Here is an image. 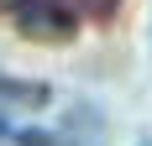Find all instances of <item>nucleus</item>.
<instances>
[{
    "instance_id": "f257e3e1",
    "label": "nucleus",
    "mask_w": 152,
    "mask_h": 146,
    "mask_svg": "<svg viewBox=\"0 0 152 146\" xmlns=\"http://www.w3.org/2000/svg\"><path fill=\"white\" fill-rule=\"evenodd\" d=\"M11 21L26 42H74L79 11L68 0H11Z\"/></svg>"
},
{
    "instance_id": "f03ea898",
    "label": "nucleus",
    "mask_w": 152,
    "mask_h": 146,
    "mask_svg": "<svg viewBox=\"0 0 152 146\" xmlns=\"http://www.w3.org/2000/svg\"><path fill=\"white\" fill-rule=\"evenodd\" d=\"M0 99H26V104H37V99H47V89H42V84H16V78H0Z\"/></svg>"
},
{
    "instance_id": "7ed1b4c3",
    "label": "nucleus",
    "mask_w": 152,
    "mask_h": 146,
    "mask_svg": "<svg viewBox=\"0 0 152 146\" xmlns=\"http://www.w3.org/2000/svg\"><path fill=\"white\" fill-rule=\"evenodd\" d=\"M79 5H84V11H89L94 21H105V16L115 11V5H121V0H79Z\"/></svg>"
},
{
    "instance_id": "20e7f679",
    "label": "nucleus",
    "mask_w": 152,
    "mask_h": 146,
    "mask_svg": "<svg viewBox=\"0 0 152 146\" xmlns=\"http://www.w3.org/2000/svg\"><path fill=\"white\" fill-rule=\"evenodd\" d=\"M0 5H5V0H0Z\"/></svg>"
}]
</instances>
